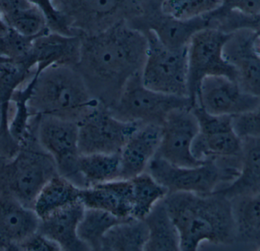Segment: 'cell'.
Masks as SVG:
<instances>
[{
	"label": "cell",
	"instance_id": "32",
	"mask_svg": "<svg viewBox=\"0 0 260 251\" xmlns=\"http://www.w3.org/2000/svg\"><path fill=\"white\" fill-rule=\"evenodd\" d=\"M37 37L24 36L9 27L5 33L0 34V60L23 62L35 70L29 63V57L34 40Z\"/></svg>",
	"mask_w": 260,
	"mask_h": 251
},
{
	"label": "cell",
	"instance_id": "39",
	"mask_svg": "<svg viewBox=\"0 0 260 251\" xmlns=\"http://www.w3.org/2000/svg\"><path fill=\"white\" fill-rule=\"evenodd\" d=\"M8 29H9V27H8L6 23L5 22L3 15H2L1 12H0V34L5 33Z\"/></svg>",
	"mask_w": 260,
	"mask_h": 251
},
{
	"label": "cell",
	"instance_id": "33",
	"mask_svg": "<svg viewBox=\"0 0 260 251\" xmlns=\"http://www.w3.org/2000/svg\"><path fill=\"white\" fill-rule=\"evenodd\" d=\"M221 0H162L165 13L180 20L193 19L218 9Z\"/></svg>",
	"mask_w": 260,
	"mask_h": 251
},
{
	"label": "cell",
	"instance_id": "24",
	"mask_svg": "<svg viewBox=\"0 0 260 251\" xmlns=\"http://www.w3.org/2000/svg\"><path fill=\"white\" fill-rule=\"evenodd\" d=\"M80 190L71 181L56 175L40 191L33 210L40 220H44L56 211L81 200Z\"/></svg>",
	"mask_w": 260,
	"mask_h": 251
},
{
	"label": "cell",
	"instance_id": "14",
	"mask_svg": "<svg viewBox=\"0 0 260 251\" xmlns=\"http://www.w3.org/2000/svg\"><path fill=\"white\" fill-rule=\"evenodd\" d=\"M200 132L198 120L190 108L172 111L161 126L160 144L155 156L179 166L193 167L200 161L192 152V144Z\"/></svg>",
	"mask_w": 260,
	"mask_h": 251
},
{
	"label": "cell",
	"instance_id": "23",
	"mask_svg": "<svg viewBox=\"0 0 260 251\" xmlns=\"http://www.w3.org/2000/svg\"><path fill=\"white\" fill-rule=\"evenodd\" d=\"M232 202L236 224L235 244L260 250V189Z\"/></svg>",
	"mask_w": 260,
	"mask_h": 251
},
{
	"label": "cell",
	"instance_id": "34",
	"mask_svg": "<svg viewBox=\"0 0 260 251\" xmlns=\"http://www.w3.org/2000/svg\"><path fill=\"white\" fill-rule=\"evenodd\" d=\"M32 6H36L44 15L47 27L51 32L65 35H76L70 27L65 15L59 12L53 0H27Z\"/></svg>",
	"mask_w": 260,
	"mask_h": 251
},
{
	"label": "cell",
	"instance_id": "4",
	"mask_svg": "<svg viewBox=\"0 0 260 251\" xmlns=\"http://www.w3.org/2000/svg\"><path fill=\"white\" fill-rule=\"evenodd\" d=\"M0 168V193H6L33 209L40 191L58 174L51 156L43 150L34 135L16 156Z\"/></svg>",
	"mask_w": 260,
	"mask_h": 251
},
{
	"label": "cell",
	"instance_id": "12",
	"mask_svg": "<svg viewBox=\"0 0 260 251\" xmlns=\"http://www.w3.org/2000/svg\"><path fill=\"white\" fill-rule=\"evenodd\" d=\"M200 132L194 140L192 152L200 161H229L241 165L242 139L234 129L232 117L208 113L200 106L192 108Z\"/></svg>",
	"mask_w": 260,
	"mask_h": 251
},
{
	"label": "cell",
	"instance_id": "15",
	"mask_svg": "<svg viewBox=\"0 0 260 251\" xmlns=\"http://www.w3.org/2000/svg\"><path fill=\"white\" fill-rule=\"evenodd\" d=\"M196 106L211 115L234 117L258 109L260 98L244 92L236 80L209 76L200 85Z\"/></svg>",
	"mask_w": 260,
	"mask_h": 251
},
{
	"label": "cell",
	"instance_id": "6",
	"mask_svg": "<svg viewBox=\"0 0 260 251\" xmlns=\"http://www.w3.org/2000/svg\"><path fill=\"white\" fill-rule=\"evenodd\" d=\"M141 74H135L126 82L117 101L108 108L116 118L127 122L162 126L172 111L193 108L189 97L168 95L147 88Z\"/></svg>",
	"mask_w": 260,
	"mask_h": 251
},
{
	"label": "cell",
	"instance_id": "11",
	"mask_svg": "<svg viewBox=\"0 0 260 251\" xmlns=\"http://www.w3.org/2000/svg\"><path fill=\"white\" fill-rule=\"evenodd\" d=\"M78 124L80 154L120 153L130 137L142 126L118 119L101 103Z\"/></svg>",
	"mask_w": 260,
	"mask_h": 251
},
{
	"label": "cell",
	"instance_id": "40",
	"mask_svg": "<svg viewBox=\"0 0 260 251\" xmlns=\"http://www.w3.org/2000/svg\"><path fill=\"white\" fill-rule=\"evenodd\" d=\"M253 46H254V50L256 51V54L260 57V33L256 34Z\"/></svg>",
	"mask_w": 260,
	"mask_h": 251
},
{
	"label": "cell",
	"instance_id": "38",
	"mask_svg": "<svg viewBox=\"0 0 260 251\" xmlns=\"http://www.w3.org/2000/svg\"><path fill=\"white\" fill-rule=\"evenodd\" d=\"M9 112H6L0 106V129L9 128Z\"/></svg>",
	"mask_w": 260,
	"mask_h": 251
},
{
	"label": "cell",
	"instance_id": "9",
	"mask_svg": "<svg viewBox=\"0 0 260 251\" xmlns=\"http://www.w3.org/2000/svg\"><path fill=\"white\" fill-rule=\"evenodd\" d=\"M35 133L40 146L54 160L58 174L84 188L79 170V124L48 115H36Z\"/></svg>",
	"mask_w": 260,
	"mask_h": 251
},
{
	"label": "cell",
	"instance_id": "27",
	"mask_svg": "<svg viewBox=\"0 0 260 251\" xmlns=\"http://www.w3.org/2000/svg\"><path fill=\"white\" fill-rule=\"evenodd\" d=\"M79 170L84 188L121 179L120 153L81 154Z\"/></svg>",
	"mask_w": 260,
	"mask_h": 251
},
{
	"label": "cell",
	"instance_id": "5",
	"mask_svg": "<svg viewBox=\"0 0 260 251\" xmlns=\"http://www.w3.org/2000/svg\"><path fill=\"white\" fill-rule=\"evenodd\" d=\"M168 192L210 194L232 183L240 175V169L208 159L193 167L179 166L154 156L146 170Z\"/></svg>",
	"mask_w": 260,
	"mask_h": 251
},
{
	"label": "cell",
	"instance_id": "30",
	"mask_svg": "<svg viewBox=\"0 0 260 251\" xmlns=\"http://www.w3.org/2000/svg\"><path fill=\"white\" fill-rule=\"evenodd\" d=\"M35 71L23 62L0 60V106L10 111L14 93L27 83Z\"/></svg>",
	"mask_w": 260,
	"mask_h": 251
},
{
	"label": "cell",
	"instance_id": "35",
	"mask_svg": "<svg viewBox=\"0 0 260 251\" xmlns=\"http://www.w3.org/2000/svg\"><path fill=\"white\" fill-rule=\"evenodd\" d=\"M234 129L241 138L260 137V107L252 112L232 117Z\"/></svg>",
	"mask_w": 260,
	"mask_h": 251
},
{
	"label": "cell",
	"instance_id": "28",
	"mask_svg": "<svg viewBox=\"0 0 260 251\" xmlns=\"http://www.w3.org/2000/svg\"><path fill=\"white\" fill-rule=\"evenodd\" d=\"M127 220L102 210L85 208L78 227V235L89 250L102 251V241L107 232L113 226Z\"/></svg>",
	"mask_w": 260,
	"mask_h": 251
},
{
	"label": "cell",
	"instance_id": "25",
	"mask_svg": "<svg viewBox=\"0 0 260 251\" xmlns=\"http://www.w3.org/2000/svg\"><path fill=\"white\" fill-rule=\"evenodd\" d=\"M145 221L148 229L145 251L180 250L178 230L163 200L154 206Z\"/></svg>",
	"mask_w": 260,
	"mask_h": 251
},
{
	"label": "cell",
	"instance_id": "36",
	"mask_svg": "<svg viewBox=\"0 0 260 251\" xmlns=\"http://www.w3.org/2000/svg\"><path fill=\"white\" fill-rule=\"evenodd\" d=\"M215 12L224 13L238 12L246 15L260 14V0H221V5Z\"/></svg>",
	"mask_w": 260,
	"mask_h": 251
},
{
	"label": "cell",
	"instance_id": "29",
	"mask_svg": "<svg viewBox=\"0 0 260 251\" xmlns=\"http://www.w3.org/2000/svg\"><path fill=\"white\" fill-rule=\"evenodd\" d=\"M131 181L133 196L132 217L145 220L154 206L164 200L169 192L147 172L133 178Z\"/></svg>",
	"mask_w": 260,
	"mask_h": 251
},
{
	"label": "cell",
	"instance_id": "20",
	"mask_svg": "<svg viewBox=\"0 0 260 251\" xmlns=\"http://www.w3.org/2000/svg\"><path fill=\"white\" fill-rule=\"evenodd\" d=\"M80 200L85 208L107 211L123 220L133 218L131 179H118L81 188Z\"/></svg>",
	"mask_w": 260,
	"mask_h": 251
},
{
	"label": "cell",
	"instance_id": "8",
	"mask_svg": "<svg viewBox=\"0 0 260 251\" xmlns=\"http://www.w3.org/2000/svg\"><path fill=\"white\" fill-rule=\"evenodd\" d=\"M143 33L148 41L146 59L141 74L144 85L162 94L189 97L188 47L172 50L163 45L151 32Z\"/></svg>",
	"mask_w": 260,
	"mask_h": 251
},
{
	"label": "cell",
	"instance_id": "26",
	"mask_svg": "<svg viewBox=\"0 0 260 251\" xmlns=\"http://www.w3.org/2000/svg\"><path fill=\"white\" fill-rule=\"evenodd\" d=\"M148 229L145 220L131 218L113 226L104 237L102 251L145 250Z\"/></svg>",
	"mask_w": 260,
	"mask_h": 251
},
{
	"label": "cell",
	"instance_id": "1",
	"mask_svg": "<svg viewBox=\"0 0 260 251\" xmlns=\"http://www.w3.org/2000/svg\"><path fill=\"white\" fill-rule=\"evenodd\" d=\"M79 36L82 47L76 69L93 97L111 107L126 82L142 72L148 49L146 36L126 21L100 33Z\"/></svg>",
	"mask_w": 260,
	"mask_h": 251
},
{
	"label": "cell",
	"instance_id": "10",
	"mask_svg": "<svg viewBox=\"0 0 260 251\" xmlns=\"http://www.w3.org/2000/svg\"><path fill=\"white\" fill-rule=\"evenodd\" d=\"M232 33L206 27L196 33L188 46V91L192 106L203 79L209 76H225L237 81L235 68L226 60L224 47Z\"/></svg>",
	"mask_w": 260,
	"mask_h": 251
},
{
	"label": "cell",
	"instance_id": "19",
	"mask_svg": "<svg viewBox=\"0 0 260 251\" xmlns=\"http://www.w3.org/2000/svg\"><path fill=\"white\" fill-rule=\"evenodd\" d=\"M161 126L142 124L120 152L121 179H132L146 172L160 144Z\"/></svg>",
	"mask_w": 260,
	"mask_h": 251
},
{
	"label": "cell",
	"instance_id": "31",
	"mask_svg": "<svg viewBox=\"0 0 260 251\" xmlns=\"http://www.w3.org/2000/svg\"><path fill=\"white\" fill-rule=\"evenodd\" d=\"M9 28L28 36H39L50 31L42 12L35 6L17 9L3 14Z\"/></svg>",
	"mask_w": 260,
	"mask_h": 251
},
{
	"label": "cell",
	"instance_id": "37",
	"mask_svg": "<svg viewBox=\"0 0 260 251\" xmlns=\"http://www.w3.org/2000/svg\"><path fill=\"white\" fill-rule=\"evenodd\" d=\"M18 250L59 251L61 250V248L55 241H52L38 231V232L34 234L19 246Z\"/></svg>",
	"mask_w": 260,
	"mask_h": 251
},
{
	"label": "cell",
	"instance_id": "17",
	"mask_svg": "<svg viewBox=\"0 0 260 251\" xmlns=\"http://www.w3.org/2000/svg\"><path fill=\"white\" fill-rule=\"evenodd\" d=\"M40 222L33 209L10 194L0 193V249L18 250L25 240L38 232Z\"/></svg>",
	"mask_w": 260,
	"mask_h": 251
},
{
	"label": "cell",
	"instance_id": "21",
	"mask_svg": "<svg viewBox=\"0 0 260 251\" xmlns=\"http://www.w3.org/2000/svg\"><path fill=\"white\" fill-rule=\"evenodd\" d=\"M85 211L81 200L62 208L41 220L38 232L55 241L61 250H89L78 235V227Z\"/></svg>",
	"mask_w": 260,
	"mask_h": 251
},
{
	"label": "cell",
	"instance_id": "3",
	"mask_svg": "<svg viewBox=\"0 0 260 251\" xmlns=\"http://www.w3.org/2000/svg\"><path fill=\"white\" fill-rule=\"evenodd\" d=\"M29 108L34 116L48 115L79 122L100 102L76 67L53 65L30 79Z\"/></svg>",
	"mask_w": 260,
	"mask_h": 251
},
{
	"label": "cell",
	"instance_id": "2",
	"mask_svg": "<svg viewBox=\"0 0 260 251\" xmlns=\"http://www.w3.org/2000/svg\"><path fill=\"white\" fill-rule=\"evenodd\" d=\"M163 201L178 230L180 250H197L205 241L223 246L236 243L233 205L221 193H170Z\"/></svg>",
	"mask_w": 260,
	"mask_h": 251
},
{
	"label": "cell",
	"instance_id": "18",
	"mask_svg": "<svg viewBox=\"0 0 260 251\" xmlns=\"http://www.w3.org/2000/svg\"><path fill=\"white\" fill-rule=\"evenodd\" d=\"M82 39L79 35H65L48 31L35 38L29 63L35 74L53 65L76 67L80 59Z\"/></svg>",
	"mask_w": 260,
	"mask_h": 251
},
{
	"label": "cell",
	"instance_id": "7",
	"mask_svg": "<svg viewBox=\"0 0 260 251\" xmlns=\"http://www.w3.org/2000/svg\"><path fill=\"white\" fill-rule=\"evenodd\" d=\"M144 0H53L76 35L94 34L142 12Z\"/></svg>",
	"mask_w": 260,
	"mask_h": 251
},
{
	"label": "cell",
	"instance_id": "22",
	"mask_svg": "<svg viewBox=\"0 0 260 251\" xmlns=\"http://www.w3.org/2000/svg\"><path fill=\"white\" fill-rule=\"evenodd\" d=\"M241 172L235 181L216 191L231 200L260 189V137L241 138Z\"/></svg>",
	"mask_w": 260,
	"mask_h": 251
},
{
	"label": "cell",
	"instance_id": "16",
	"mask_svg": "<svg viewBox=\"0 0 260 251\" xmlns=\"http://www.w3.org/2000/svg\"><path fill=\"white\" fill-rule=\"evenodd\" d=\"M256 34L250 30L232 33L224 45V56L235 68L241 89L260 98V57L253 46Z\"/></svg>",
	"mask_w": 260,
	"mask_h": 251
},
{
	"label": "cell",
	"instance_id": "13",
	"mask_svg": "<svg viewBox=\"0 0 260 251\" xmlns=\"http://www.w3.org/2000/svg\"><path fill=\"white\" fill-rule=\"evenodd\" d=\"M162 0H144L141 13L126 21L132 28L154 33L163 45L172 50L187 48L191 38L203 29L209 27L204 16L180 20L165 13Z\"/></svg>",
	"mask_w": 260,
	"mask_h": 251
}]
</instances>
